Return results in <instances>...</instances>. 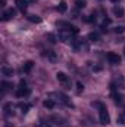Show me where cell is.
<instances>
[{"instance_id":"33","label":"cell","mask_w":125,"mask_h":127,"mask_svg":"<svg viewBox=\"0 0 125 127\" xmlns=\"http://www.w3.org/2000/svg\"><path fill=\"white\" fill-rule=\"evenodd\" d=\"M25 1H27V3H34L35 0H25Z\"/></svg>"},{"instance_id":"25","label":"cell","mask_w":125,"mask_h":127,"mask_svg":"<svg viewBox=\"0 0 125 127\" xmlns=\"http://www.w3.org/2000/svg\"><path fill=\"white\" fill-rule=\"evenodd\" d=\"M91 106H94V108H99V109H102V108H104L106 105H104V103H102V102H99V100H96V102H91Z\"/></svg>"},{"instance_id":"3","label":"cell","mask_w":125,"mask_h":127,"mask_svg":"<svg viewBox=\"0 0 125 127\" xmlns=\"http://www.w3.org/2000/svg\"><path fill=\"white\" fill-rule=\"evenodd\" d=\"M31 95V90L25 86V81H21V87H18V90H16V96L18 97H28V96Z\"/></svg>"},{"instance_id":"5","label":"cell","mask_w":125,"mask_h":127,"mask_svg":"<svg viewBox=\"0 0 125 127\" xmlns=\"http://www.w3.org/2000/svg\"><path fill=\"white\" fill-rule=\"evenodd\" d=\"M3 112H4V115H6L7 118L12 117V115L15 114V105H12V102L4 103V105H3Z\"/></svg>"},{"instance_id":"11","label":"cell","mask_w":125,"mask_h":127,"mask_svg":"<svg viewBox=\"0 0 125 127\" xmlns=\"http://www.w3.org/2000/svg\"><path fill=\"white\" fill-rule=\"evenodd\" d=\"M15 3H16L18 9H19L21 12H25V10H27V7H28V3H27L25 0H16Z\"/></svg>"},{"instance_id":"32","label":"cell","mask_w":125,"mask_h":127,"mask_svg":"<svg viewBox=\"0 0 125 127\" xmlns=\"http://www.w3.org/2000/svg\"><path fill=\"white\" fill-rule=\"evenodd\" d=\"M1 6H6V0H1Z\"/></svg>"},{"instance_id":"22","label":"cell","mask_w":125,"mask_h":127,"mask_svg":"<svg viewBox=\"0 0 125 127\" xmlns=\"http://www.w3.org/2000/svg\"><path fill=\"white\" fill-rule=\"evenodd\" d=\"M47 41H49V43H52V44H56L58 38H56V35H55V34L49 32V34H47Z\"/></svg>"},{"instance_id":"29","label":"cell","mask_w":125,"mask_h":127,"mask_svg":"<svg viewBox=\"0 0 125 127\" xmlns=\"http://www.w3.org/2000/svg\"><path fill=\"white\" fill-rule=\"evenodd\" d=\"M83 90H84V86L81 84V81H78L77 83V93H81Z\"/></svg>"},{"instance_id":"13","label":"cell","mask_w":125,"mask_h":127,"mask_svg":"<svg viewBox=\"0 0 125 127\" xmlns=\"http://www.w3.org/2000/svg\"><path fill=\"white\" fill-rule=\"evenodd\" d=\"M56 78H58V81H61V83H68V81H69V77H68L65 72H58V74H56Z\"/></svg>"},{"instance_id":"8","label":"cell","mask_w":125,"mask_h":127,"mask_svg":"<svg viewBox=\"0 0 125 127\" xmlns=\"http://www.w3.org/2000/svg\"><path fill=\"white\" fill-rule=\"evenodd\" d=\"M43 56H46L50 62H56V61H58V55H56V52H53V50H44V52H43Z\"/></svg>"},{"instance_id":"16","label":"cell","mask_w":125,"mask_h":127,"mask_svg":"<svg viewBox=\"0 0 125 127\" xmlns=\"http://www.w3.org/2000/svg\"><path fill=\"white\" fill-rule=\"evenodd\" d=\"M1 74L6 75V77H12V75H13V69H12L10 66H3V68H1Z\"/></svg>"},{"instance_id":"1","label":"cell","mask_w":125,"mask_h":127,"mask_svg":"<svg viewBox=\"0 0 125 127\" xmlns=\"http://www.w3.org/2000/svg\"><path fill=\"white\" fill-rule=\"evenodd\" d=\"M49 97H50V99H52V97H55V99H53L55 102L63 103V105H66V106H71V108L74 106V105H72V102L69 100V97L65 95V93H61V92H59V93H58V92H56V93H50Z\"/></svg>"},{"instance_id":"35","label":"cell","mask_w":125,"mask_h":127,"mask_svg":"<svg viewBox=\"0 0 125 127\" xmlns=\"http://www.w3.org/2000/svg\"><path fill=\"white\" fill-rule=\"evenodd\" d=\"M124 56H125V47H124Z\"/></svg>"},{"instance_id":"20","label":"cell","mask_w":125,"mask_h":127,"mask_svg":"<svg viewBox=\"0 0 125 127\" xmlns=\"http://www.w3.org/2000/svg\"><path fill=\"white\" fill-rule=\"evenodd\" d=\"M58 10H59L61 13H65V12L68 10V3H66V1H61L59 6H58Z\"/></svg>"},{"instance_id":"9","label":"cell","mask_w":125,"mask_h":127,"mask_svg":"<svg viewBox=\"0 0 125 127\" xmlns=\"http://www.w3.org/2000/svg\"><path fill=\"white\" fill-rule=\"evenodd\" d=\"M52 120L56 121V124H58L59 127H69L68 121H66L65 118H62V117H52Z\"/></svg>"},{"instance_id":"7","label":"cell","mask_w":125,"mask_h":127,"mask_svg":"<svg viewBox=\"0 0 125 127\" xmlns=\"http://www.w3.org/2000/svg\"><path fill=\"white\" fill-rule=\"evenodd\" d=\"M15 16V9H6V10H3V13H1V21H9V19H12Z\"/></svg>"},{"instance_id":"10","label":"cell","mask_w":125,"mask_h":127,"mask_svg":"<svg viewBox=\"0 0 125 127\" xmlns=\"http://www.w3.org/2000/svg\"><path fill=\"white\" fill-rule=\"evenodd\" d=\"M32 66H34V62H32V61H27V62L22 65L21 71H22V72H25V74H28V72L32 69Z\"/></svg>"},{"instance_id":"31","label":"cell","mask_w":125,"mask_h":127,"mask_svg":"<svg viewBox=\"0 0 125 127\" xmlns=\"http://www.w3.org/2000/svg\"><path fill=\"white\" fill-rule=\"evenodd\" d=\"M100 31H102V32H107V28H106V25H102V27H100Z\"/></svg>"},{"instance_id":"21","label":"cell","mask_w":125,"mask_h":127,"mask_svg":"<svg viewBox=\"0 0 125 127\" xmlns=\"http://www.w3.org/2000/svg\"><path fill=\"white\" fill-rule=\"evenodd\" d=\"M99 38H100V34H99V32L93 31V32L88 34V40H90V41H99Z\"/></svg>"},{"instance_id":"19","label":"cell","mask_w":125,"mask_h":127,"mask_svg":"<svg viewBox=\"0 0 125 127\" xmlns=\"http://www.w3.org/2000/svg\"><path fill=\"white\" fill-rule=\"evenodd\" d=\"M28 21L34 22V24H40L41 22V16H38V15H28Z\"/></svg>"},{"instance_id":"24","label":"cell","mask_w":125,"mask_h":127,"mask_svg":"<svg viewBox=\"0 0 125 127\" xmlns=\"http://www.w3.org/2000/svg\"><path fill=\"white\" fill-rule=\"evenodd\" d=\"M116 123H118V124H121V126H125V115H124V114H119V115H118Z\"/></svg>"},{"instance_id":"12","label":"cell","mask_w":125,"mask_h":127,"mask_svg":"<svg viewBox=\"0 0 125 127\" xmlns=\"http://www.w3.org/2000/svg\"><path fill=\"white\" fill-rule=\"evenodd\" d=\"M43 105H44V108H47V109H53V108L56 106V102H55L53 99H46V100L43 102Z\"/></svg>"},{"instance_id":"30","label":"cell","mask_w":125,"mask_h":127,"mask_svg":"<svg viewBox=\"0 0 125 127\" xmlns=\"http://www.w3.org/2000/svg\"><path fill=\"white\" fill-rule=\"evenodd\" d=\"M110 22H112V21H110V18H104V19H103V25H109Z\"/></svg>"},{"instance_id":"6","label":"cell","mask_w":125,"mask_h":127,"mask_svg":"<svg viewBox=\"0 0 125 127\" xmlns=\"http://www.w3.org/2000/svg\"><path fill=\"white\" fill-rule=\"evenodd\" d=\"M106 58H107L109 64H112V65H118V64L121 62V56L118 53H115V52H109L106 55Z\"/></svg>"},{"instance_id":"4","label":"cell","mask_w":125,"mask_h":127,"mask_svg":"<svg viewBox=\"0 0 125 127\" xmlns=\"http://www.w3.org/2000/svg\"><path fill=\"white\" fill-rule=\"evenodd\" d=\"M59 40L63 43H68V41H72V32L69 30H61L59 31Z\"/></svg>"},{"instance_id":"26","label":"cell","mask_w":125,"mask_h":127,"mask_svg":"<svg viewBox=\"0 0 125 127\" xmlns=\"http://www.w3.org/2000/svg\"><path fill=\"white\" fill-rule=\"evenodd\" d=\"M113 31L116 32V34H122V32H125V27L124 25H118V27L113 28Z\"/></svg>"},{"instance_id":"2","label":"cell","mask_w":125,"mask_h":127,"mask_svg":"<svg viewBox=\"0 0 125 127\" xmlns=\"http://www.w3.org/2000/svg\"><path fill=\"white\" fill-rule=\"evenodd\" d=\"M99 118H100V123H102L103 126H107V124L110 123V115H109L106 106L102 108V109H99Z\"/></svg>"},{"instance_id":"18","label":"cell","mask_w":125,"mask_h":127,"mask_svg":"<svg viewBox=\"0 0 125 127\" xmlns=\"http://www.w3.org/2000/svg\"><path fill=\"white\" fill-rule=\"evenodd\" d=\"M113 13H115V16L122 18V16H124V9H122L121 6H115V7H113Z\"/></svg>"},{"instance_id":"34","label":"cell","mask_w":125,"mask_h":127,"mask_svg":"<svg viewBox=\"0 0 125 127\" xmlns=\"http://www.w3.org/2000/svg\"><path fill=\"white\" fill-rule=\"evenodd\" d=\"M110 1H112V3H118L119 0H110Z\"/></svg>"},{"instance_id":"23","label":"cell","mask_w":125,"mask_h":127,"mask_svg":"<svg viewBox=\"0 0 125 127\" xmlns=\"http://www.w3.org/2000/svg\"><path fill=\"white\" fill-rule=\"evenodd\" d=\"M83 19H84V22L91 24V22H94V21H96V15H94V13H91V15H88V16H84Z\"/></svg>"},{"instance_id":"17","label":"cell","mask_w":125,"mask_h":127,"mask_svg":"<svg viewBox=\"0 0 125 127\" xmlns=\"http://www.w3.org/2000/svg\"><path fill=\"white\" fill-rule=\"evenodd\" d=\"M13 86H12V83H9V81H1V93H6L7 90H10Z\"/></svg>"},{"instance_id":"14","label":"cell","mask_w":125,"mask_h":127,"mask_svg":"<svg viewBox=\"0 0 125 127\" xmlns=\"http://www.w3.org/2000/svg\"><path fill=\"white\" fill-rule=\"evenodd\" d=\"M18 106L21 108V111H22V114H27V112L30 111V108H31V103H27V102H21V103H19Z\"/></svg>"},{"instance_id":"15","label":"cell","mask_w":125,"mask_h":127,"mask_svg":"<svg viewBox=\"0 0 125 127\" xmlns=\"http://www.w3.org/2000/svg\"><path fill=\"white\" fill-rule=\"evenodd\" d=\"M112 96H113V102H115V103H119V105H121V103L124 102V96L121 95V93L113 92V93H112Z\"/></svg>"},{"instance_id":"27","label":"cell","mask_w":125,"mask_h":127,"mask_svg":"<svg viewBox=\"0 0 125 127\" xmlns=\"http://www.w3.org/2000/svg\"><path fill=\"white\" fill-rule=\"evenodd\" d=\"M75 3H77V7H78V9L85 7V1H84V0H75Z\"/></svg>"},{"instance_id":"28","label":"cell","mask_w":125,"mask_h":127,"mask_svg":"<svg viewBox=\"0 0 125 127\" xmlns=\"http://www.w3.org/2000/svg\"><path fill=\"white\" fill-rule=\"evenodd\" d=\"M35 127H52V126H50V123H47V121H40L38 124H35Z\"/></svg>"}]
</instances>
